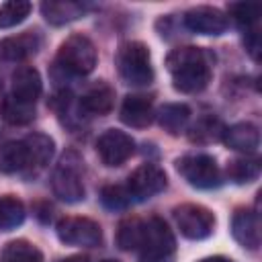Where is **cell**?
Instances as JSON below:
<instances>
[{
	"label": "cell",
	"instance_id": "obj_1",
	"mask_svg": "<svg viewBox=\"0 0 262 262\" xmlns=\"http://www.w3.org/2000/svg\"><path fill=\"white\" fill-rule=\"evenodd\" d=\"M166 68L176 90L184 94L201 92L211 80V55L194 45L176 47L166 57Z\"/></svg>",
	"mask_w": 262,
	"mask_h": 262
},
{
	"label": "cell",
	"instance_id": "obj_2",
	"mask_svg": "<svg viewBox=\"0 0 262 262\" xmlns=\"http://www.w3.org/2000/svg\"><path fill=\"white\" fill-rule=\"evenodd\" d=\"M117 70L125 84L147 86L154 82V68L149 47L141 41H125L117 51Z\"/></svg>",
	"mask_w": 262,
	"mask_h": 262
},
{
	"label": "cell",
	"instance_id": "obj_3",
	"mask_svg": "<svg viewBox=\"0 0 262 262\" xmlns=\"http://www.w3.org/2000/svg\"><path fill=\"white\" fill-rule=\"evenodd\" d=\"M176 239L168 223L160 217L143 221V237L139 244V262H174Z\"/></svg>",
	"mask_w": 262,
	"mask_h": 262
},
{
	"label": "cell",
	"instance_id": "obj_4",
	"mask_svg": "<svg viewBox=\"0 0 262 262\" xmlns=\"http://www.w3.org/2000/svg\"><path fill=\"white\" fill-rule=\"evenodd\" d=\"M51 188L53 194L63 203H80L84 199L86 188L82 178V160L76 151L61 156L51 176Z\"/></svg>",
	"mask_w": 262,
	"mask_h": 262
},
{
	"label": "cell",
	"instance_id": "obj_5",
	"mask_svg": "<svg viewBox=\"0 0 262 262\" xmlns=\"http://www.w3.org/2000/svg\"><path fill=\"white\" fill-rule=\"evenodd\" d=\"M96 47L84 35H70L57 49L55 66L72 76H86L96 66Z\"/></svg>",
	"mask_w": 262,
	"mask_h": 262
},
{
	"label": "cell",
	"instance_id": "obj_6",
	"mask_svg": "<svg viewBox=\"0 0 262 262\" xmlns=\"http://www.w3.org/2000/svg\"><path fill=\"white\" fill-rule=\"evenodd\" d=\"M176 170L194 188H215L221 182L217 162L209 154H186L176 160Z\"/></svg>",
	"mask_w": 262,
	"mask_h": 262
},
{
	"label": "cell",
	"instance_id": "obj_7",
	"mask_svg": "<svg viewBox=\"0 0 262 262\" xmlns=\"http://www.w3.org/2000/svg\"><path fill=\"white\" fill-rule=\"evenodd\" d=\"M172 215L180 233L188 239H205L215 229V215L203 205L184 203L180 207H174Z\"/></svg>",
	"mask_w": 262,
	"mask_h": 262
},
{
	"label": "cell",
	"instance_id": "obj_8",
	"mask_svg": "<svg viewBox=\"0 0 262 262\" xmlns=\"http://www.w3.org/2000/svg\"><path fill=\"white\" fill-rule=\"evenodd\" d=\"M59 242L68 246H80V248H94L102 242V229L94 219L88 217H63L59 219L57 227Z\"/></svg>",
	"mask_w": 262,
	"mask_h": 262
},
{
	"label": "cell",
	"instance_id": "obj_9",
	"mask_svg": "<svg viewBox=\"0 0 262 262\" xmlns=\"http://www.w3.org/2000/svg\"><path fill=\"white\" fill-rule=\"evenodd\" d=\"M135 151V141L129 133L121 129H106L98 139H96V154L100 162L108 168L125 164Z\"/></svg>",
	"mask_w": 262,
	"mask_h": 262
},
{
	"label": "cell",
	"instance_id": "obj_10",
	"mask_svg": "<svg viewBox=\"0 0 262 262\" xmlns=\"http://www.w3.org/2000/svg\"><path fill=\"white\" fill-rule=\"evenodd\" d=\"M166 184H168V178L160 166L143 164L131 172V176L127 180V190H129L131 199L145 201V199L160 194L166 188Z\"/></svg>",
	"mask_w": 262,
	"mask_h": 262
},
{
	"label": "cell",
	"instance_id": "obj_11",
	"mask_svg": "<svg viewBox=\"0 0 262 262\" xmlns=\"http://www.w3.org/2000/svg\"><path fill=\"white\" fill-rule=\"evenodd\" d=\"M184 25L199 35H221L225 33L229 20L223 10L213 6H194L184 12Z\"/></svg>",
	"mask_w": 262,
	"mask_h": 262
},
{
	"label": "cell",
	"instance_id": "obj_12",
	"mask_svg": "<svg viewBox=\"0 0 262 262\" xmlns=\"http://www.w3.org/2000/svg\"><path fill=\"white\" fill-rule=\"evenodd\" d=\"M231 233L235 242L248 250H258L260 246V215L252 209H237L231 217Z\"/></svg>",
	"mask_w": 262,
	"mask_h": 262
},
{
	"label": "cell",
	"instance_id": "obj_13",
	"mask_svg": "<svg viewBox=\"0 0 262 262\" xmlns=\"http://www.w3.org/2000/svg\"><path fill=\"white\" fill-rule=\"evenodd\" d=\"M119 117L129 127L143 129V127L151 125V121L156 117L151 98L143 96V94H129V96H125V100L121 104V111H119Z\"/></svg>",
	"mask_w": 262,
	"mask_h": 262
},
{
	"label": "cell",
	"instance_id": "obj_14",
	"mask_svg": "<svg viewBox=\"0 0 262 262\" xmlns=\"http://www.w3.org/2000/svg\"><path fill=\"white\" fill-rule=\"evenodd\" d=\"M10 82H12V94L10 96H14L16 100L29 102V104H35V100L39 98V94L43 90L41 76L33 66H18L12 72Z\"/></svg>",
	"mask_w": 262,
	"mask_h": 262
},
{
	"label": "cell",
	"instance_id": "obj_15",
	"mask_svg": "<svg viewBox=\"0 0 262 262\" xmlns=\"http://www.w3.org/2000/svg\"><path fill=\"white\" fill-rule=\"evenodd\" d=\"M221 139L229 149L242 154H254L260 145V131L252 123H235L231 127H225Z\"/></svg>",
	"mask_w": 262,
	"mask_h": 262
},
{
	"label": "cell",
	"instance_id": "obj_16",
	"mask_svg": "<svg viewBox=\"0 0 262 262\" xmlns=\"http://www.w3.org/2000/svg\"><path fill=\"white\" fill-rule=\"evenodd\" d=\"M41 41H39V35L37 33H31V31H25V33H18V35H12V37H6L0 41V59H6V61H20V59H27L29 55L37 53Z\"/></svg>",
	"mask_w": 262,
	"mask_h": 262
},
{
	"label": "cell",
	"instance_id": "obj_17",
	"mask_svg": "<svg viewBox=\"0 0 262 262\" xmlns=\"http://www.w3.org/2000/svg\"><path fill=\"white\" fill-rule=\"evenodd\" d=\"M115 104V90L106 82L92 84L82 96H80V108L88 115H106L111 113Z\"/></svg>",
	"mask_w": 262,
	"mask_h": 262
},
{
	"label": "cell",
	"instance_id": "obj_18",
	"mask_svg": "<svg viewBox=\"0 0 262 262\" xmlns=\"http://www.w3.org/2000/svg\"><path fill=\"white\" fill-rule=\"evenodd\" d=\"M86 12V6L82 2L74 0H49L41 4V14L51 25H66L72 20H78Z\"/></svg>",
	"mask_w": 262,
	"mask_h": 262
},
{
	"label": "cell",
	"instance_id": "obj_19",
	"mask_svg": "<svg viewBox=\"0 0 262 262\" xmlns=\"http://www.w3.org/2000/svg\"><path fill=\"white\" fill-rule=\"evenodd\" d=\"M23 143L27 149L29 168H45L55 154V141L45 133H31L23 139Z\"/></svg>",
	"mask_w": 262,
	"mask_h": 262
},
{
	"label": "cell",
	"instance_id": "obj_20",
	"mask_svg": "<svg viewBox=\"0 0 262 262\" xmlns=\"http://www.w3.org/2000/svg\"><path fill=\"white\" fill-rule=\"evenodd\" d=\"M190 119V108L180 102H168L158 111V123L170 135H178Z\"/></svg>",
	"mask_w": 262,
	"mask_h": 262
},
{
	"label": "cell",
	"instance_id": "obj_21",
	"mask_svg": "<svg viewBox=\"0 0 262 262\" xmlns=\"http://www.w3.org/2000/svg\"><path fill=\"white\" fill-rule=\"evenodd\" d=\"M29 168V158L23 141H6L0 145V172L16 174Z\"/></svg>",
	"mask_w": 262,
	"mask_h": 262
},
{
	"label": "cell",
	"instance_id": "obj_22",
	"mask_svg": "<svg viewBox=\"0 0 262 262\" xmlns=\"http://www.w3.org/2000/svg\"><path fill=\"white\" fill-rule=\"evenodd\" d=\"M223 131H225V127L215 115H203L190 127L188 139L192 143H211V141H219L223 137Z\"/></svg>",
	"mask_w": 262,
	"mask_h": 262
},
{
	"label": "cell",
	"instance_id": "obj_23",
	"mask_svg": "<svg viewBox=\"0 0 262 262\" xmlns=\"http://www.w3.org/2000/svg\"><path fill=\"white\" fill-rule=\"evenodd\" d=\"M227 178L235 184H246V182H252L260 176V160L258 158H233L229 160L227 168Z\"/></svg>",
	"mask_w": 262,
	"mask_h": 262
},
{
	"label": "cell",
	"instance_id": "obj_24",
	"mask_svg": "<svg viewBox=\"0 0 262 262\" xmlns=\"http://www.w3.org/2000/svg\"><path fill=\"white\" fill-rule=\"evenodd\" d=\"M0 262H43V254L27 239L8 242L0 254Z\"/></svg>",
	"mask_w": 262,
	"mask_h": 262
},
{
	"label": "cell",
	"instance_id": "obj_25",
	"mask_svg": "<svg viewBox=\"0 0 262 262\" xmlns=\"http://www.w3.org/2000/svg\"><path fill=\"white\" fill-rule=\"evenodd\" d=\"M0 115L10 125H27L35 119V104L16 100L14 96H8L0 104Z\"/></svg>",
	"mask_w": 262,
	"mask_h": 262
},
{
	"label": "cell",
	"instance_id": "obj_26",
	"mask_svg": "<svg viewBox=\"0 0 262 262\" xmlns=\"http://www.w3.org/2000/svg\"><path fill=\"white\" fill-rule=\"evenodd\" d=\"M143 237V221L137 217H125L117 227V246L125 252L139 250Z\"/></svg>",
	"mask_w": 262,
	"mask_h": 262
},
{
	"label": "cell",
	"instance_id": "obj_27",
	"mask_svg": "<svg viewBox=\"0 0 262 262\" xmlns=\"http://www.w3.org/2000/svg\"><path fill=\"white\" fill-rule=\"evenodd\" d=\"M25 221V205L20 199L6 194L0 199V231H10Z\"/></svg>",
	"mask_w": 262,
	"mask_h": 262
},
{
	"label": "cell",
	"instance_id": "obj_28",
	"mask_svg": "<svg viewBox=\"0 0 262 262\" xmlns=\"http://www.w3.org/2000/svg\"><path fill=\"white\" fill-rule=\"evenodd\" d=\"M229 14L244 31H254L262 14V4L258 2H233L229 4Z\"/></svg>",
	"mask_w": 262,
	"mask_h": 262
},
{
	"label": "cell",
	"instance_id": "obj_29",
	"mask_svg": "<svg viewBox=\"0 0 262 262\" xmlns=\"http://www.w3.org/2000/svg\"><path fill=\"white\" fill-rule=\"evenodd\" d=\"M31 8L33 6L27 0H10L0 4V29H10L20 25L29 16Z\"/></svg>",
	"mask_w": 262,
	"mask_h": 262
},
{
	"label": "cell",
	"instance_id": "obj_30",
	"mask_svg": "<svg viewBox=\"0 0 262 262\" xmlns=\"http://www.w3.org/2000/svg\"><path fill=\"white\" fill-rule=\"evenodd\" d=\"M100 203L108 209V211H123L129 207L131 203V194L127 190V186L121 184H108L100 190Z\"/></svg>",
	"mask_w": 262,
	"mask_h": 262
},
{
	"label": "cell",
	"instance_id": "obj_31",
	"mask_svg": "<svg viewBox=\"0 0 262 262\" xmlns=\"http://www.w3.org/2000/svg\"><path fill=\"white\" fill-rule=\"evenodd\" d=\"M199 262H231V260L225 258V256H209V258H203Z\"/></svg>",
	"mask_w": 262,
	"mask_h": 262
},
{
	"label": "cell",
	"instance_id": "obj_32",
	"mask_svg": "<svg viewBox=\"0 0 262 262\" xmlns=\"http://www.w3.org/2000/svg\"><path fill=\"white\" fill-rule=\"evenodd\" d=\"M61 262H88V258L86 256H68Z\"/></svg>",
	"mask_w": 262,
	"mask_h": 262
},
{
	"label": "cell",
	"instance_id": "obj_33",
	"mask_svg": "<svg viewBox=\"0 0 262 262\" xmlns=\"http://www.w3.org/2000/svg\"><path fill=\"white\" fill-rule=\"evenodd\" d=\"M100 262H119V260H113V258H106V260H100Z\"/></svg>",
	"mask_w": 262,
	"mask_h": 262
}]
</instances>
